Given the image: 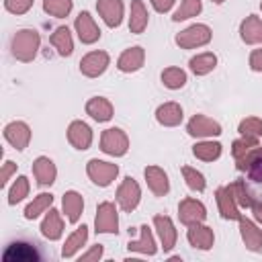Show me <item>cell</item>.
Listing matches in <instances>:
<instances>
[{"mask_svg": "<svg viewBox=\"0 0 262 262\" xmlns=\"http://www.w3.org/2000/svg\"><path fill=\"white\" fill-rule=\"evenodd\" d=\"M41 37L35 29H20L12 37V55L18 61H31L37 55Z\"/></svg>", "mask_w": 262, "mask_h": 262, "instance_id": "cell-1", "label": "cell"}, {"mask_svg": "<svg viewBox=\"0 0 262 262\" xmlns=\"http://www.w3.org/2000/svg\"><path fill=\"white\" fill-rule=\"evenodd\" d=\"M231 154L235 158V166L237 170H244L262 156V147L258 145V141L254 137H242V139H235L233 145H231Z\"/></svg>", "mask_w": 262, "mask_h": 262, "instance_id": "cell-2", "label": "cell"}, {"mask_svg": "<svg viewBox=\"0 0 262 262\" xmlns=\"http://www.w3.org/2000/svg\"><path fill=\"white\" fill-rule=\"evenodd\" d=\"M242 182H244V188L248 192L250 207L254 203H262V156L246 168V176L242 178Z\"/></svg>", "mask_w": 262, "mask_h": 262, "instance_id": "cell-3", "label": "cell"}, {"mask_svg": "<svg viewBox=\"0 0 262 262\" xmlns=\"http://www.w3.org/2000/svg\"><path fill=\"white\" fill-rule=\"evenodd\" d=\"M211 41V29L207 25H190L182 33L176 35V45L182 49H194L207 45Z\"/></svg>", "mask_w": 262, "mask_h": 262, "instance_id": "cell-4", "label": "cell"}, {"mask_svg": "<svg viewBox=\"0 0 262 262\" xmlns=\"http://www.w3.org/2000/svg\"><path fill=\"white\" fill-rule=\"evenodd\" d=\"M100 149L108 156H125L129 149V139H127L125 131L117 129V127L104 129L102 137H100Z\"/></svg>", "mask_w": 262, "mask_h": 262, "instance_id": "cell-5", "label": "cell"}, {"mask_svg": "<svg viewBox=\"0 0 262 262\" xmlns=\"http://www.w3.org/2000/svg\"><path fill=\"white\" fill-rule=\"evenodd\" d=\"M86 172H88L90 180H92L96 186H108V184L117 178V174H119V166L94 158V160H90V162L86 164Z\"/></svg>", "mask_w": 262, "mask_h": 262, "instance_id": "cell-6", "label": "cell"}, {"mask_svg": "<svg viewBox=\"0 0 262 262\" xmlns=\"http://www.w3.org/2000/svg\"><path fill=\"white\" fill-rule=\"evenodd\" d=\"M96 233H117L119 231V217H117V207L108 201L100 203L96 209V219H94Z\"/></svg>", "mask_w": 262, "mask_h": 262, "instance_id": "cell-7", "label": "cell"}, {"mask_svg": "<svg viewBox=\"0 0 262 262\" xmlns=\"http://www.w3.org/2000/svg\"><path fill=\"white\" fill-rule=\"evenodd\" d=\"M139 199H141V188H139V184H137L131 176H127V178L121 182L119 190H117V203H119V207H121L123 211L131 213V211L139 205Z\"/></svg>", "mask_w": 262, "mask_h": 262, "instance_id": "cell-8", "label": "cell"}, {"mask_svg": "<svg viewBox=\"0 0 262 262\" xmlns=\"http://www.w3.org/2000/svg\"><path fill=\"white\" fill-rule=\"evenodd\" d=\"M178 217L184 225H194V223H203L205 217H207V209L201 201L196 199H182L180 205H178Z\"/></svg>", "mask_w": 262, "mask_h": 262, "instance_id": "cell-9", "label": "cell"}, {"mask_svg": "<svg viewBox=\"0 0 262 262\" xmlns=\"http://www.w3.org/2000/svg\"><path fill=\"white\" fill-rule=\"evenodd\" d=\"M215 196H217V205H219L221 217H225V219H239V217H242V213H239V209H237V201H235V194H233L231 184L219 186V188L215 190Z\"/></svg>", "mask_w": 262, "mask_h": 262, "instance_id": "cell-10", "label": "cell"}, {"mask_svg": "<svg viewBox=\"0 0 262 262\" xmlns=\"http://www.w3.org/2000/svg\"><path fill=\"white\" fill-rule=\"evenodd\" d=\"M4 137H6V141H8L14 149L23 151V149L29 145V141H31V129H29V125L23 123V121H12V123H8V125L4 127Z\"/></svg>", "mask_w": 262, "mask_h": 262, "instance_id": "cell-11", "label": "cell"}, {"mask_svg": "<svg viewBox=\"0 0 262 262\" xmlns=\"http://www.w3.org/2000/svg\"><path fill=\"white\" fill-rule=\"evenodd\" d=\"M186 131L192 135V137H213V135H221V125L205 115H194L188 125H186Z\"/></svg>", "mask_w": 262, "mask_h": 262, "instance_id": "cell-12", "label": "cell"}, {"mask_svg": "<svg viewBox=\"0 0 262 262\" xmlns=\"http://www.w3.org/2000/svg\"><path fill=\"white\" fill-rule=\"evenodd\" d=\"M108 66V53L104 51H90L82 57L80 61V72L88 78H96L100 76Z\"/></svg>", "mask_w": 262, "mask_h": 262, "instance_id": "cell-13", "label": "cell"}, {"mask_svg": "<svg viewBox=\"0 0 262 262\" xmlns=\"http://www.w3.org/2000/svg\"><path fill=\"white\" fill-rule=\"evenodd\" d=\"M76 33H78L80 41L86 43V45H90V43L100 39V29L96 27V23L90 16V12H86V10L76 16Z\"/></svg>", "mask_w": 262, "mask_h": 262, "instance_id": "cell-14", "label": "cell"}, {"mask_svg": "<svg viewBox=\"0 0 262 262\" xmlns=\"http://www.w3.org/2000/svg\"><path fill=\"white\" fill-rule=\"evenodd\" d=\"M68 141L76 149H88L92 143V129L84 121H72L68 127Z\"/></svg>", "mask_w": 262, "mask_h": 262, "instance_id": "cell-15", "label": "cell"}, {"mask_svg": "<svg viewBox=\"0 0 262 262\" xmlns=\"http://www.w3.org/2000/svg\"><path fill=\"white\" fill-rule=\"evenodd\" d=\"M96 8H98V14L102 16V20L111 29L121 25V20H123V2L121 0H98Z\"/></svg>", "mask_w": 262, "mask_h": 262, "instance_id": "cell-16", "label": "cell"}, {"mask_svg": "<svg viewBox=\"0 0 262 262\" xmlns=\"http://www.w3.org/2000/svg\"><path fill=\"white\" fill-rule=\"evenodd\" d=\"M143 174H145V182H147L149 190H151L156 196H164V194L170 190L168 176H166V172H164L162 168H158V166H147V168L143 170Z\"/></svg>", "mask_w": 262, "mask_h": 262, "instance_id": "cell-17", "label": "cell"}, {"mask_svg": "<svg viewBox=\"0 0 262 262\" xmlns=\"http://www.w3.org/2000/svg\"><path fill=\"white\" fill-rule=\"evenodd\" d=\"M154 225L158 229V235H160V242H162V248L166 252H170L174 246H176V229H174V223L168 215H156L154 217Z\"/></svg>", "mask_w": 262, "mask_h": 262, "instance_id": "cell-18", "label": "cell"}, {"mask_svg": "<svg viewBox=\"0 0 262 262\" xmlns=\"http://www.w3.org/2000/svg\"><path fill=\"white\" fill-rule=\"evenodd\" d=\"M33 174H35V178H37V182H39L41 186H49V184L55 182L57 168H55V164H53L49 158L41 156V158H37V160L33 162Z\"/></svg>", "mask_w": 262, "mask_h": 262, "instance_id": "cell-19", "label": "cell"}, {"mask_svg": "<svg viewBox=\"0 0 262 262\" xmlns=\"http://www.w3.org/2000/svg\"><path fill=\"white\" fill-rule=\"evenodd\" d=\"M188 227H190V229H188L186 237H188L190 246H194V248H199V250H209V248L213 246L215 235H213V229H211V227L201 225V223H194V225H188Z\"/></svg>", "mask_w": 262, "mask_h": 262, "instance_id": "cell-20", "label": "cell"}, {"mask_svg": "<svg viewBox=\"0 0 262 262\" xmlns=\"http://www.w3.org/2000/svg\"><path fill=\"white\" fill-rule=\"evenodd\" d=\"M156 119L164 127H176L182 121V106L178 102H164L156 111Z\"/></svg>", "mask_w": 262, "mask_h": 262, "instance_id": "cell-21", "label": "cell"}, {"mask_svg": "<svg viewBox=\"0 0 262 262\" xmlns=\"http://www.w3.org/2000/svg\"><path fill=\"white\" fill-rule=\"evenodd\" d=\"M239 231H242V239L248 250L258 252L262 248V229H258L250 219L239 217Z\"/></svg>", "mask_w": 262, "mask_h": 262, "instance_id": "cell-22", "label": "cell"}, {"mask_svg": "<svg viewBox=\"0 0 262 262\" xmlns=\"http://www.w3.org/2000/svg\"><path fill=\"white\" fill-rule=\"evenodd\" d=\"M143 59H145V51L143 47H131V49H125L117 61V68L121 72H135L143 66Z\"/></svg>", "mask_w": 262, "mask_h": 262, "instance_id": "cell-23", "label": "cell"}, {"mask_svg": "<svg viewBox=\"0 0 262 262\" xmlns=\"http://www.w3.org/2000/svg\"><path fill=\"white\" fill-rule=\"evenodd\" d=\"M4 260L6 262H29V260H39V254L37 250L31 246V244H25V242H16V244H10L8 250L4 252Z\"/></svg>", "mask_w": 262, "mask_h": 262, "instance_id": "cell-24", "label": "cell"}, {"mask_svg": "<svg viewBox=\"0 0 262 262\" xmlns=\"http://www.w3.org/2000/svg\"><path fill=\"white\" fill-rule=\"evenodd\" d=\"M239 35L244 43H262V20L256 14H250L242 25H239Z\"/></svg>", "mask_w": 262, "mask_h": 262, "instance_id": "cell-25", "label": "cell"}, {"mask_svg": "<svg viewBox=\"0 0 262 262\" xmlns=\"http://www.w3.org/2000/svg\"><path fill=\"white\" fill-rule=\"evenodd\" d=\"M86 113H88L94 121L104 123V121H108V119L113 117V104H111L106 98H102V96H94V98H90V100L86 102Z\"/></svg>", "mask_w": 262, "mask_h": 262, "instance_id": "cell-26", "label": "cell"}, {"mask_svg": "<svg viewBox=\"0 0 262 262\" xmlns=\"http://www.w3.org/2000/svg\"><path fill=\"white\" fill-rule=\"evenodd\" d=\"M41 233L47 239H59L61 237V233H63V221L59 217V211L49 209V213L45 215V219L41 223Z\"/></svg>", "mask_w": 262, "mask_h": 262, "instance_id": "cell-27", "label": "cell"}, {"mask_svg": "<svg viewBox=\"0 0 262 262\" xmlns=\"http://www.w3.org/2000/svg\"><path fill=\"white\" fill-rule=\"evenodd\" d=\"M61 205H63V213L68 215V221L76 223V221L80 219V215H82V209H84L82 196H80L76 190H68V192L63 194Z\"/></svg>", "mask_w": 262, "mask_h": 262, "instance_id": "cell-28", "label": "cell"}, {"mask_svg": "<svg viewBox=\"0 0 262 262\" xmlns=\"http://www.w3.org/2000/svg\"><path fill=\"white\" fill-rule=\"evenodd\" d=\"M139 229H141V237L127 244L129 252H139V254L154 256V254H156V242H154V235H151L149 227H147V225H141Z\"/></svg>", "mask_w": 262, "mask_h": 262, "instance_id": "cell-29", "label": "cell"}, {"mask_svg": "<svg viewBox=\"0 0 262 262\" xmlns=\"http://www.w3.org/2000/svg\"><path fill=\"white\" fill-rule=\"evenodd\" d=\"M145 27H147V10H145V6H143L141 0H133V2H131L129 29H131V33L139 35V33L145 31Z\"/></svg>", "mask_w": 262, "mask_h": 262, "instance_id": "cell-30", "label": "cell"}, {"mask_svg": "<svg viewBox=\"0 0 262 262\" xmlns=\"http://www.w3.org/2000/svg\"><path fill=\"white\" fill-rule=\"evenodd\" d=\"M86 237H88V227H86V225H80V227L66 239V244H63V248H61V256H63V258H72V256L84 246Z\"/></svg>", "mask_w": 262, "mask_h": 262, "instance_id": "cell-31", "label": "cell"}, {"mask_svg": "<svg viewBox=\"0 0 262 262\" xmlns=\"http://www.w3.org/2000/svg\"><path fill=\"white\" fill-rule=\"evenodd\" d=\"M51 45L57 49L59 55H72L74 51V41H72V35L68 31V27H59L55 29V33L51 35Z\"/></svg>", "mask_w": 262, "mask_h": 262, "instance_id": "cell-32", "label": "cell"}, {"mask_svg": "<svg viewBox=\"0 0 262 262\" xmlns=\"http://www.w3.org/2000/svg\"><path fill=\"white\" fill-rule=\"evenodd\" d=\"M51 203H53V194H49V192H41V194H37V196L27 205V209H25V217H27V219H35V217H39L43 211H47V209L51 207Z\"/></svg>", "mask_w": 262, "mask_h": 262, "instance_id": "cell-33", "label": "cell"}, {"mask_svg": "<svg viewBox=\"0 0 262 262\" xmlns=\"http://www.w3.org/2000/svg\"><path fill=\"white\" fill-rule=\"evenodd\" d=\"M188 66L196 76H205V74L213 72V68L217 66V55L215 53H199L196 57L190 59Z\"/></svg>", "mask_w": 262, "mask_h": 262, "instance_id": "cell-34", "label": "cell"}, {"mask_svg": "<svg viewBox=\"0 0 262 262\" xmlns=\"http://www.w3.org/2000/svg\"><path fill=\"white\" fill-rule=\"evenodd\" d=\"M192 154L203 160V162H213L221 156V143L217 141H201V143H194L192 147Z\"/></svg>", "mask_w": 262, "mask_h": 262, "instance_id": "cell-35", "label": "cell"}, {"mask_svg": "<svg viewBox=\"0 0 262 262\" xmlns=\"http://www.w3.org/2000/svg\"><path fill=\"white\" fill-rule=\"evenodd\" d=\"M162 82H164L166 88L178 90V88H182L186 84V72L180 70V68H166L162 72Z\"/></svg>", "mask_w": 262, "mask_h": 262, "instance_id": "cell-36", "label": "cell"}, {"mask_svg": "<svg viewBox=\"0 0 262 262\" xmlns=\"http://www.w3.org/2000/svg\"><path fill=\"white\" fill-rule=\"evenodd\" d=\"M43 10L55 18H63L72 10V0H43Z\"/></svg>", "mask_w": 262, "mask_h": 262, "instance_id": "cell-37", "label": "cell"}, {"mask_svg": "<svg viewBox=\"0 0 262 262\" xmlns=\"http://www.w3.org/2000/svg\"><path fill=\"white\" fill-rule=\"evenodd\" d=\"M201 10H203L201 0H182V2H180V8L174 12V16H172V18L178 23V20H184V18L196 16Z\"/></svg>", "mask_w": 262, "mask_h": 262, "instance_id": "cell-38", "label": "cell"}, {"mask_svg": "<svg viewBox=\"0 0 262 262\" xmlns=\"http://www.w3.org/2000/svg\"><path fill=\"white\" fill-rule=\"evenodd\" d=\"M27 194H29V180H27V176H18V178L14 180V184L10 186V190H8V203H10V205H16V203H20Z\"/></svg>", "mask_w": 262, "mask_h": 262, "instance_id": "cell-39", "label": "cell"}, {"mask_svg": "<svg viewBox=\"0 0 262 262\" xmlns=\"http://www.w3.org/2000/svg\"><path fill=\"white\" fill-rule=\"evenodd\" d=\"M182 176H184L188 188H192V190H196V192H203V190H205V176H203L199 170H194V168H190V166H184V168H182Z\"/></svg>", "mask_w": 262, "mask_h": 262, "instance_id": "cell-40", "label": "cell"}, {"mask_svg": "<svg viewBox=\"0 0 262 262\" xmlns=\"http://www.w3.org/2000/svg\"><path fill=\"white\" fill-rule=\"evenodd\" d=\"M239 133H242L244 137H254V139H258V137L262 135V119H258V117H248V119H244V121L239 123Z\"/></svg>", "mask_w": 262, "mask_h": 262, "instance_id": "cell-41", "label": "cell"}, {"mask_svg": "<svg viewBox=\"0 0 262 262\" xmlns=\"http://www.w3.org/2000/svg\"><path fill=\"white\" fill-rule=\"evenodd\" d=\"M4 6L12 14H25L33 6V0H4Z\"/></svg>", "mask_w": 262, "mask_h": 262, "instance_id": "cell-42", "label": "cell"}, {"mask_svg": "<svg viewBox=\"0 0 262 262\" xmlns=\"http://www.w3.org/2000/svg\"><path fill=\"white\" fill-rule=\"evenodd\" d=\"M250 68L254 72H262V49L252 51V55H250Z\"/></svg>", "mask_w": 262, "mask_h": 262, "instance_id": "cell-43", "label": "cell"}, {"mask_svg": "<svg viewBox=\"0 0 262 262\" xmlns=\"http://www.w3.org/2000/svg\"><path fill=\"white\" fill-rule=\"evenodd\" d=\"M14 170H16V164H12L10 160H6V162H4V168H2V180H0L2 186L8 182V178H10V174H12Z\"/></svg>", "mask_w": 262, "mask_h": 262, "instance_id": "cell-44", "label": "cell"}, {"mask_svg": "<svg viewBox=\"0 0 262 262\" xmlns=\"http://www.w3.org/2000/svg\"><path fill=\"white\" fill-rule=\"evenodd\" d=\"M102 256V246L98 244V246H94L92 250H88L86 254H82V258L80 260H98Z\"/></svg>", "mask_w": 262, "mask_h": 262, "instance_id": "cell-45", "label": "cell"}, {"mask_svg": "<svg viewBox=\"0 0 262 262\" xmlns=\"http://www.w3.org/2000/svg\"><path fill=\"white\" fill-rule=\"evenodd\" d=\"M174 0H151V6L158 10V12H168L172 8Z\"/></svg>", "mask_w": 262, "mask_h": 262, "instance_id": "cell-46", "label": "cell"}, {"mask_svg": "<svg viewBox=\"0 0 262 262\" xmlns=\"http://www.w3.org/2000/svg\"><path fill=\"white\" fill-rule=\"evenodd\" d=\"M252 213H254V219L258 223H262V203H254L252 205Z\"/></svg>", "mask_w": 262, "mask_h": 262, "instance_id": "cell-47", "label": "cell"}, {"mask_svg": "<svg viewBox=\"0 0 262 262\" xmlns=\"http://www.w3.org/2000/svg\"><path fill=\"white\" fill-rule=\"evenodd\" d=\"M213 2H215V4H221V2H225V0H213Z\"/></svg>", "mask_w": 262, "mask_h": 262, "instance_id": "cell-48", "label": "cell"}, {"mask_svg": "<svg viewBox=\"0 0 262 262\" xmlns=\"http://www.w3.org/2000/svg\"><path fill=\"white\" fill-rule=\"evenodd\" d=\"M260 8H262V4H260Z\"/></svg>", "mask_w": 262, "mask_h": 262, "instance_id": "cell-49", "label": "cell"}]
</instances>
